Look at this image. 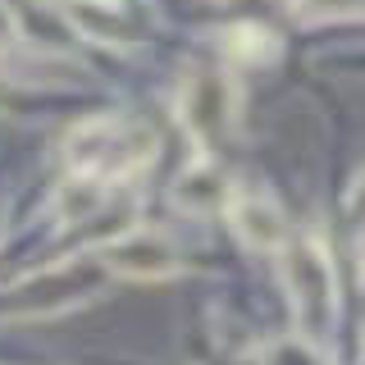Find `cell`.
Instances as JSON below:
<instances>
[{
  "mask_svg": "<svg viewBox=\"0 0 365 365\" xmlns=\"http://www.w3.org/2000/svg\"><path fill=\"white\" fill-rule=\"evenodd\" d=\"M160 137L151 123L133 119V114H96L83 119L64 142L68 174H87L101 182H123L137 169H146L155 160Z\"/></svg>",
  "mask_w": 365,
  "mask_h": 365,
  "instance_id": "1",
  "label": "cell"
},
{
  "mask_svg": "<svg viewBox=\"0 0 365 365\" xmlns=\"http://www.w3.org/2000/svg\"><path fill=\"white\" fill-rule=\"evenodd\" d=\"M283 256V283H288V302L297 319V338H306L311 347L324 342V334L338 319V274L334 260L319 237H302L279 251Z\"/></svg>",
  "mask_w": 365,
  "mask_h": 365,
  "instance_id": "2",
  "label": "cell"
},
{
  "mask_svg": "<svg viewBox=\"0 0 365 365\" xmlns=\"http://www.w3.org/2000/svg\"><path fill=\"white\" fill-rule=\"evenodd\" d=\"M101 260L114 279H133V283H160V279H174L182 269V251L174 242V233L151 224H137L114 233L106 247H101Z\"/></svg>",
  "mask_w": 365,
  "mask_h": 365,
  "instance_id": "3",
  "label": "cell"
},
{
  "mask_svg": "<svg viewBox=\"0 0 365 365\" xmlns=\"http://www.w3.org/2000/svg\"><path fill=\"white\" fill-rule=\"evenodd\" d=\"M178 119H182V128L197 137V146L205 151V146L233 123V83H228L224 73H205V68H197V73L182 83Z\"/></svg>",
  "mask_w": 365,
  "mask_h": 365,
  "instance_id": "4",
  "label": "cell"
},
{
  "mask_svg": "<svg viewBox=\"0 0 365 365\" xmlns=\"http://www.w3.org/2000/svg\"><path fill=\"white\" fill-rule=\"evenodd\" d=\"M228 228L237 233V242L247 251H265V256H279L283 247L292 242V228L283 205L269 197V192H233L228 201Z\"/></svg>",
  "mask_w": 365,
  "mask_h": 365,
  "instance_id": "5",
  "label": "cell"
},
{
  "mask_svg": "<svg viewBox=\"0 0 365 365\" xmlns=\"http://www.w3.org/2000/svg\"><path fill=\"white\" fill-rule=\"evenodd\" d=\"M233 178L224 174V165H215L210 155H197V160H187V165L178 169V178H174V205L182 215H197V220H210V215H224L228 210V201H233Z\"/></svg>",
  "mask_w": 365,
  "mask_h": 365,
  "instance_id": "6",
  "label": "cell"
},
{
  "mask_svg": "<svg viewBox=\"0 0 365 365\" xmlns=\"http://www.w3.org/2000/svg\"><path fill=\"white\" fill-rule=\"evenodd\" d=\"M64 14H68L78 37H87L96 46H110V51L114 46H119V51L137 46V19L128 14L123 0H68Z\"/></svg>",
  "mask_w": 365,
  "mask_h": 365,
  "instance_id": "7",
  "label": "cell"
},
{
  "mask_svg": "<svg viewBox=\"0 0 365 365\" xmlns=\"http://www.w3.org/2000/svg\"><path fill=\"white\" fill-rule=\"evenodd\" d=\"M110 187H114V182L87 178V174H68L60 187H55V220H60V224H87L91 215L106 210Z\"/></svg>",
  "mask_w": 365,
  "mask_h": 365,
  "instance_id": "8",
  "label": "cell"
},
{
  "mask_svg": "<svg viewBox=\"0 0 365 365\" xmlns=\"http://www.w3.org/2000/svg\"><path fill=\"white\" fill-rule=\"evenodd\" d=\"M274 55H279V41L260 23H237V28L224 32V60L233 64H260V60H274Z\"/></svg>",
  "mask_w": 365,
  "mask_h": 365,
  "instance_id": "9",
  "label": "cell"
},
{
  "mask_svg": "<svg viewBox=\"0 0 365 365\" xmlns=\"http://www.w3.org/2000/svg\"><path fill=\"white\" fill-rule=\"evenodd\" d=\"M306 19H347V14H365V0H302Z\"/></svg>",
  "mask_w": 365,
  "mask_h": 365,
  "instance_id": "10",
  "label": "cell"
},
{
  "mask_svg": "<svg viewBox=\"0 0 365 365\" xmlns=\"http://www.w3.org/2000/svg\"><path fill=\"white\" fill-rule=\"evenodd\" d=\"M23 46V28H19V14L9 9V0H0V60H9Z\"/></svg>",
  "mask_w": 365,
  "mask_h": 365,
  "instance_id": "11",
  "label": "cell"
},
{
  "mask_svg": "<svg viewBox=\"0 0 365 365\" xmlns=\"http://www.w3.org/2000/svg\"><path fill=\"white\" fill-rule=\"evenodd\" d=\"M351 215H356V220L365 224V178H361V187L351 192Z\"/></svg>",
  "mask_w": 365,
  "mask_h": 365,
  "instance_id": "12",
  "label": "cell"
},
{
  "mask_svg": "<svg viewBox=\"0 0 365 365\" xmlns=\"http://www.w3.org/2000/svg\"><path fill=\"white\" fill-rule=\"evenodd\" d=\"M60 5H68V0H60Z\"/></svg>",
  "mask_w": 365,
  "mask_h": 365,
  "instance_id": "13",
  "label": "cell"
}]
</instances>
